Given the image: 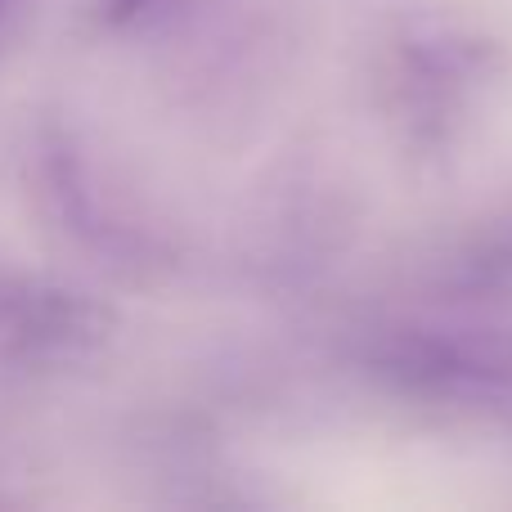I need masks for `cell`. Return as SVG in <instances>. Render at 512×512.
<instances>
[{
    "label": "cell",
    "mask_w": 512,
    "mask_h": 512,
    "mask_svg": "<svg viewBox=\"0 0 512 512\" xmlns=\"http://www.w3.org/2000/svg\"><path fill=\"white\" fill-rule=\"evenodd\" d=\"M108 324V310L86 292L0 265V364H72L104 342Z\"/></svg>",
    "instance_id": "1"
},
{
    "label": "cell",
    "mask_w": 512,
    "mask_h": 512,
    "mask_svg": "<svg viewBox=\"0 0 512 512\" xmlns=\"http://www.w3.org/2000/svg\"><path fill=\"white\" fill-rule=\"evenodd\" d=\"M158 5L162 0H90V18L99 27H126V23H140Z\"/></svg>",
    "instance_id": "2"
},
{
    "label": "cell",
    "mask_w": 512,
    "mask_h": 512,
    "mask_svg": "<svg viewBox=\"0 0 512 512\" xmlns=\"http://www.w3.org/2000/svg\"><path fill=\"white\" fill-rule=\"evenodd\" d=\"M14 9V0H0V23H5V14Z\"/></svg>",
    "instance_id": "3"
}]
</instances>
